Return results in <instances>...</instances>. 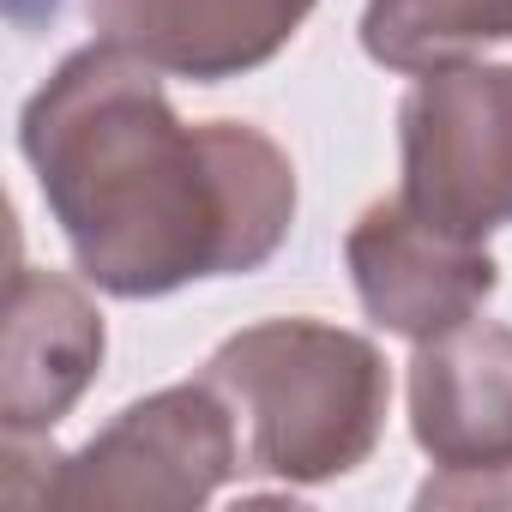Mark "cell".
Masks as SVG:
<instances>
[{
  "label": "cell",
  "mask_w": 512,
  "mask_h": 512,
  "mask_svg": "<svg viewBox=\"0 0 512 512\" xmlns=\"http://www.w3.org/2000/svg\"><path fill=\"white\" fill-rule=\"evenodd\" d=\"M19 151L85 284L157 302L247 278L290 241V151L247 121H181L163 73L115 43L67 55L19 115Z\"/></svg>",
  "instance_id": "cell-1"
},
{
  "label": "cell",
  "mask_w": 512,
  "mask_h": 512,
  "mask_svg": "<svg viewBox=\"0 0 512 512\" xmlns=\"http://www.w3.org/2000/svg\"><path fill=\"white\" fill-rule=\"evenodd\" d=\"M205 380L241 422L247 470L284 488H320L374 458L386 434V356L326 320H260L223 338Z\"/></svg>",
  "instance_id": "cell-2"
},
{
  "label": "cell",
  "mask_w": 512,
  "mask_h": 512,
  "mask_svg": "<svg viewBox=\"0 0 512 512\" xmlns=\"http://www.w3.org/2000/svg\"><path fill=\"white\" fill-rule=\"evenodd\" d=\"M241 458V422L229 398L199 374L127 404L97 428L73 458L55 464L43 506H97V512H193L205 506Z\"/></svg>",
  "instance_id": "cell-3"
},
{
  "label": "cell",
  "mask_w": 512,
  "mask_h": 512,
  "mask_svg": "<svg viewBox=\"0 0 512 512\" xmlns=\"http://www.w3.org/2000/svg\"><path fill=\"white\" fill-rule=\"evenodd\" d=\"M398 199L464 235L488 241L512 223V67L452 61L410 85L398 109Z\"/></svg>",
  "instance_id": "cell-4"
},
{
  "label": "cell",
  "mask_w": 512,
  "mask_h": 512,
  "mask_svg": "<svg viewBox=\"0 0 512 512\" xmlns=\"http://www.w3.org/2000/svg\"><path fill=\"white\" fill-rule=\"evenodd\" d=\"M410 434L434 458L416 506H512V326L464 320L416 344Z\"/></svg>",
  "instance_id": "cell-5"
},
{
  "label": "cell",
  "mask_w": 512,
  "mask_h": 512,
  "mask_svg": "<svg viewBox=\"0 0 512 512\" xmlns=\"http://www.w3.org/2000/svg\"><path fill=\"white\" fill-rule=\"evenodd\" d=\"M350 284L374 326L428 344L482 314L500 284V266L482 241H464L428 217H416L398 193L368 205L344 241Z\"/></svg>",
  "instance_id": "cell-6"
},
{
  "label": "cell",
  "mask_w": 512,
  "mask_h": 512,
  "mask_svg": "<svg viewBox=\"0 0 512 512\" xmlns=\"http://www.w3.org/2000/svg\"><path fill=\"white\" fill-rule=\"evenodd\" d=\"M103 43L193 85L266 67L314 13V0H85Z\"/></svg>",
  "instance_id": "cell-7"
},
{
  "label": "cell",
  "mask_w": 512,
  "mask_h": 512,
  "mask_svg": "<svg viewBox=\"0 0 512 512\" xmlns=\"http://www.w3.org/2000/svg\"><path fill=\"white\" fill-rule=\"evenodd\" d=\"M103 368V314L61 272L19 266L0 326V428L49 434Z\"/></svg>",
  "instance_id": "cell-8"
},
{
  "label": "cell",
  "mask_w": 512,
  "mask_h": 512,
  "mask_svg": "<svg viewBox=\"0 0 512 512\" xmlns=\"http://www.w3.org/2000/svg\"><path fill=\"white\" fill-rule=\"evenodd\" d=\"M488 43H512V0H368L362 49L386 73H434L476 61Z\"/></svg>",
  "instance_id": "cell-9"
}]
</instances>
